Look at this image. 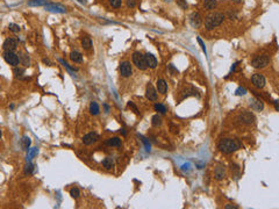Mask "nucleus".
<instances>
[{
	"mask_svg": "<svg viewBox=\"0 0 279 209\" xmlns=\"http://www.w3.org/2000/svg\"><path fill=\"white\" fill-rule=\"evenodd\" d=\"M219 150L222 152V153H231L236 150H238L241 148V143L238 140H231V138H225L222 141H220L219 145H218Z\"/></svg>",
	"mask_w": 279,
	"mask_h": 209,
	"instance_id": "1",
	"label": "nucleus"
},
{
	"mask_svg": "<svg viewBox=\"0 0 279 209\" xmlns=\"http://www.w3.org/2000/svg\"><path fill=\"white\" fill-rule=\"evenodd\" d=\"M225 20V15L222 13H212L205 19V27L208 30H212L216 27H219Z\"/></svg>",
	"mask_w": 279,
	"mask_h": 209,
	"instance_id": "2",
	"label": "nucleus"
},
{
	"mask_svg": "<svg viewBox=\"0 0 279 209\" xmlns=\"http://www.w3.org/2000/svg\"><path fill=\"white\" fill-rule=\"evenodd\" d=\"M133 63L136 65L137 69H140V70H142V71H144V70L148 69V65H147V60H145L144 55H142V54L138 52V51H136V52L133 54Z\"/></svg>",
	"mask_w": 279,
	"mask_h": 209,
	"instance_id": "3",
	"label": "nucleus"
},
{
	"mask_svg": "<svg viewBox=\"0 0 279 209\" xmlns=\"http://www.w3.org/2000/svg\"><path fill=\"white\" fill-rule=\"evenodd\" d=\"M269 60H270V58L267 55H258L252 58L251 65L256 69H263L269 64Z\"/></svg>",
	"mask_w": 279,
	"mask_h": 209,
	"instance_id": "4",
	"label": "nucleus"
},
{
	"mask_svg": "<svg viewBox=\"0 0 279 209\" xmlns=\"http://www.w3.org/2000/svg\"><path fill=\"white\" fill-rule=\"evenodd\" d=\"M4 59L6 60V63H8L12 66H18L20 63L19 56L17 54H14L13 51H5L4 52Z\"/></svg>",
	"mask_w": 279,
	"mask_h": 209,
	"instance_id": "5",
	"label": "nucleus"
},
{
	"mask_svg": "<svg viewBox=\"0 0 279 209\" xmlns=\"http://www.w3.org/2000/svg\"><path fill=\"white\" fill-rule=\"evenodd\" d=\"M44 8L49 12H52V13H66V8L62 5H58V4H51V3H47L44 5Z\"/></svg>",
	"mask_w": 279,
	"mask_h": 209,
	"instance_id": "6",
	"label": "nucleus"
},
{
	"mask_svg": "<svg viewBox=\"0 0 279 209\" xmlns=\"http://www.w3.org/2000/svg\"><path fill=\"white\" fill-rule=\"evenodd\" d=\"M251 81L254 84L255 87L257 88H263L265 86V78L263 74H259V73H256L251 77Z\"/></svg>",
	"mask_w": 279,
	"mask_h": 209,
	"instance_id": "7",
	"label": "nucleus"
},
{
	"mask_svg": "<svg viewBox=\"0 0 279 209\" xmlns=\"http://www.w3.org/2000/svg\"><path fill=\"white\" fill-rule=\"evenodd\" d=\"M3 48H4L5 51H14L18 48V41L15 38L10 37V38L5 40V42L3 44Z\"/></svg>",
	"mask_w": 279,
	"mask_h": 209,
	"instance_id": "8",
	"label": "nucleus"
},
{
	"mask_svg": "<svg viewBox=\"0 0 279 209\" xmlns=\"http://www.w3.org/2000/svg\"><path fill=\"white\" fill-rule=\"evenodd\" d=\"M119 70H120V74L122 76V77H129L130 74H132V65H130V63L129 62H122L121 64H120V67H119Z\"/></svg>",
	"mask_w": 279,
	"mask_h": 209,
	"instance_id": "9",
	"label": "nucleus"
},
{
	"mask_svg": "<svg viewBox=\"0 0 279 209\" xmlns=\"http://www.w3.org/2000/svg\"><path fill=\"white\" fill-rule=\"evenodd\" d=\"M98 140H99V136L96 133H90V134H87L83 137V143L85 145H90V144L96 143Z\"/></svg>",
	"mask_w": 279,
	"mask_h": 209,
	"instance_id": "10",
	"label": "nucleus"
},
{
	"mask_svg": "<svg viewBox=\"0 0 279 209\" xmlns=\"http://www.w3.org/2000/svg\"><path fill=\"white\" fill-rule=\"evenodd\" d=\"M145 96L147 99H149L150 101H156L157 100V92L155 89V87L149 82L147 86V91H145Z\"/></svg>",
	"mask_w": 279,
	"mask_h": 209,
	"instance_id": "11",
	"label": "nucleus"
},
{
	"mask_svg": "<svg viewBox=\"0 0 279 209\" xmlns=\"http://www.w3.org/2000/svg\"><path fill=\"white\" fill-rule=\"evenodd\" d=\"M190 22L191 25L194 27V28H199L203 23V19H201V15L199 13H192V15L190 16Z\"/></svg>",
	"mask_w": 279,
	"mask_h": 209,
	"instance_id": "12",
	"label": "nucleus"
},
{
	"mask_svg": "<svg viewBox=\"0 0 279 209\" xmlns=\"http://www.w3.org/2000/svg\"><path fill=\"white\" fill-rule=\"evenodd\" d=\"M144 57H145V60H147V65H148V67H150V69H155L156 66H157V59H156V57L152 55V54H145L144 55Z\"/></svg>",
	"mask_w": 279,
	"mask_h": 209,
	"instance_id": "13",
	"label": "nucleus"
},
{
	"mask_svg": "<svg viewBox=\"0 0 279 209\" xmlns=\"http://www.w3.org/2000/svg\"><path fill=\"white\" fill-rule=\"evenodd\" d=\"M240 120H241L243 123H245V124H251V123L254 122L255 118H254V115H252L251 113H249V112H243V113L240 115Z\"/></svg>",
	"mask_w": 279,
	"mask_h": 209,
	"instance_id": "14",
	"label": "nucleus"
},
{
	"mask_svg": "<svg viewBox=\"0 0 279 209\" xmlns=\"http://www.w3.org/2000/svg\"><path fill=\"white\" fill-rule=\"evenodd\" d=\"M250 106L254 111L256 112H260L263 108H264V103L258 100V99H250Z\"/></svg>",
	"mask_w": 279,
	"mask_h": 209,
	"instance_id": "15",
	"label": "nucleus"
},
{
	"mask_svg": "<svg viewBox=\"0 0 279 209\" xmlns=\"http://www.w3.org/2000/svg\"><path fill=\"white\" fill-rule=\"evenodd\" d=\"M157 91L162 94H165L166 91H167V84L164 79H159L157 80Z\"/></svg>",
	"mask_w": 279,
	"mask_h": 209,
	"instance_id": "16",
	"label": "nucleus"
},
{
	"mask_svg": "<svg viewBox=\"0 0 279 209\" xmlns=\"http://www.w3.org/2000/svg\"><path fill=\"white\" fill-rule=\"evenodd\" d=\"M90 112L92 115H98L99 112H100V108H99V104L96 102V101H92L91 104H90Z\"/></svg>",
	"mask_w": 279,
	"mask_h": 209,
	"instance_id": "17",
	"label": "nucleus"
},
{
	"mask_svg": "<svg viewBox=\"0 0 279 209\" xmlns=\"http://www.w3.org/2000/svg\"><path fill=\"white\" fill-rule=\"evenodd\" d=\"M106 144L110 146H120L121 145V138L119 137H112L106 141Z\"/></svg>",
	"mask_w": 279,
	"mask_h": 209,
	"instance_id": "18",
	"label": "nucleus"
},
{
	"mask_svg": "<svg viewBox=\"0 0 279 209\" xmlns=\"http://www.w3.org/2000/svg\"><path fill=\"white\" fill-rule=\"evenodd\" d=\"M70 58H71V60L74 62V63H80V62L83 60V56H81V54L78 52V51H72V52L70 54Z\"/></svg>",
	"mask_w": 279,
	"mask_h": 209,
	"instance_id": "19",
	"label": "nucleus"
},
{
	"mask_svg": "<svg viewBox=\"0 0 279 209\" xmlns=\"http://www.w3.org/2000/svg\"><path fill=\"white\" fill-rule=\"evenodd\" d=\"M30 143H32V141H30V138H29V137H27V136H23V137L21 138V141H20L21 148H22L23 150H26V151L29 149V146H30Z\"/></svg>",
	"mask_w": 279,
	"mask_h": 209,
	"instance_id": "20",
	"label": "nucleus"
},
{
	"mask_svg": "<svg viewBox=\"0 0 279 209\" xmlns=\"http://www.w3.org/2000/svg\"><path fill=\"white\" fill-rule=\"evenodd\" d=\"M216 6V0H204V7L208 11L214 10Z\"/></svg>",
	"mask_w": 279,
	"mask_h": 209,
	"instance_id": "21",
	"label": "nucleus"
},
{
	"mask_svg": "<svg viewBox=\"0 0 279 209\" xmlns=\"http://www.w3.org/2000/svg\"><path fill=\"white\" fill-rule=\"evenodd\" d=\"M225 178V168L222 166H218L215 168V179L222 180Z\"/></svg>",
	"mask_w": 279,
	"mask_h": 209,
	"instance_id": "22",
	"label": "nucleus"
},
{
	"mask_svg": "<svg viewBox=\"0 0 279 209\" xmlns=\"http://www.w3.org/2000/svg\"><path fill=\"white\" fill-rule=\"evenodd\" d=\"M81 45H83V48H84L85 50L91 49V47H92V41H91V38H90L88 36L83 37V40H81Z\"/></svg>",
	"mask_w": 279,
	"mask_h": 209,
	"instance_id": "23",
	"label": "nucleus"
},
{
	"mask_svg": "<svg viewBox=\"0 0 279 209\" xmlns=\"http://www.w3.org/2000/svg\"><path fill=\"white\" fill-rule=\"evenodd\" d=\"M103 165H104V167H105V168H107V170H111V168L114 166V162H113V159H112V158H106V159H104V160H103Z\"/></svg>",
	"mask_w": 279,
	"mask_h": 209,
	"instance_id": "24",
	"label": "nucleus"
},
{
	"mask_svg": "<svg viewBox=\"0 0 279 209\" xmlns=\"http://www.w3.org/2000/svg\"><path fill=\"white\" fill-rule=\"evenodd\" d=\"M48 1L47 0H30L28 3L29 6H44Z\"/></svg>",
	"mask_w": 279,
	"mask_h": 209,
	"instance_id": "25",
	"label": "nucleus"
},
{
	"mask_svg": "<svg viewBox=\"0 0 279 209\" xmlns=\"http://www.w3.org/2000/svg\"><path fill=\"white\" fill-rule=\"evenodd\" d=\"M19 59H20V63H22L25 66H29V57H28V55L21 54L19 56Z\"/></svg>",
	"mask_w": 279,
	"mask_h": 209,
	"instance_id": "26",
	"label": "nucleus"
},
{
	"mask_svg": "<svg viewBox=\"0 0 279 209\" xmlns=\"http://www.w3.org/2000/svg\"><path fill=\"white\" fill-rule=\"evenodd\" d=\"M151 123L154 127H159L162 126V118L159 115H154L152 116V120H151Z\"/></svg>",
	"mask_w": 279,
	"mask_h": 209,
	"instance_id": "27",
	"label": "nucleus"
},
{
	"mask_svg": "<svg viewBox=\"0 0 279 209\" xmlns=\"http://www.w3.org/2000/svg\"><path fill=\"white\" fill-rule=\"evenodd\" d=\"M155 111L161 113V114H165L166 113V107L164 106V104H162V103H156L155 104Z\"/></svg>",
	"mask_w": 279,
	"mask_h": 209,
	"instance_id": "28",
	"label": "nucleus"
},
{
	"mask_svg": "<svg viewBox=\"0 0 279 209\" xmlns=\"http://www.w3.org/2000/svg\"><path fill=\"white\" fill-rule=\"evenodd\" d=\"M37 152H39V150H37V148H33V149H28V156H27V159L28 160H32L36 155H37Z\"/></svg>",
	"mask_w": 279,
	"mask_h": 209,
	"instance_id": "29",
	"label": "nucleus"
},
{
	"mask_svg": "<svg viewBox=\"0 0 279 209\" xmlns=\"http://www.w3.org/2000/svg\"><path fill=\"white\" fill-rule=\"evenodd\" d=\"M33 171H34V165L32 164V163H28L27 165H26V167H25V174L26 175H29V174H32L33 173Z\"/></svg>",
	"mask_w": 279,
	"mask_h": 209,
	"instance_id": "30",
	"label": "nucleus"
},
{
	"mask_svg": "<svg viewBox=\"0 0 279 209\" xmlns=\"http://www.w3.org/2000/svg\"><path fill=\"white\" fill-rule=\"evenodd\" d=\"M108 3H110V5H111L112 7L119 8V7H121V5H122V0H108Z\"/></svg>",
	"mask_w": 279,
	"mask_h": 209,
	"instance_id": "31",
	"label": "nucleus"
},
{
	"mask_svg": "<svg viewBox=\"0 0 279 209\" xmlns=\"http://www.w3.org/2000/svg\"><path fill=\"white\" fill-rule=\"evenodd\" d=\"M70 195H71L73 199H78L79 195H80V190H79L77 187H73V188H71V190H70Z\"/></svg>",
	"mask_w": 279,
	"mask_h": 209,
	"instance_id": "32",
	"label": "nucleus"
},
{
	"mask_svg": "<svg viewBox=\"0 0 279 209\" xmlns=\"http://www.w3.org/2000/svg\"><path fill=\"white\" fill-rule=\"evenodd\" d=\"M8 28H10V30L13 32V33H19V32H20V27H19V25H17V23H10Z\"/></svg>",
	"mask_w": 279,
	"mask_h": 209,
	"instance_id": "33",
	"label": "nucleus"
},
{
	"mask_svg": "<svg viewBox=\"0 0 279 209\" xmlns=\"http://www.w3.org/2000/svg\"><path fill=\"white\" fill-rule=\"evenodd\" d=\"M23 73H25V70H23V69H20V67H17V66H15V69H14V76H15L17 78L21 77Z\"/></svg>",
	"mask_w": 279,
	"mask_h": 209,
	"instance_id": "34",
	"label": "nucleus"
},
{
	"mask_svg": "<svg viewBox=\"0 0 279 209\" xmlns=\"http://www.w3.org/2000/svg\"><path fill=\"white\" fill-rule=\"evenodd\" d=\"M235 94L236 95H245L247 94V89L244 87H238L236 91H235Z\"/></svg>",
	"mask_w": 279,
	"mask_h": 209,
	"instance_id": "35",
	"label": "nucleus"
},
{
	"mask_svg": "<svg viewBox=\"0 0 279 209\" xmlns=\"http://www.w3.org/2000/svg\"><path fill=\"white\" fill-rule=\"evenodd\" d=\"M177 4H178L181 8H184V10L187 8V4H186V0H177Z\"/></svg>",
	"mask_w": 279,
	"mask_h": 209,
	"instance_id": "36",
	"label": "nucleus"
},
{
	"mask_svg": "<svg viewBox=\"0 0 279 209\" xmlns=\"http://www.w3.org/2000/svg\"><path fill=\"white\" fill-rule=\"evenodd\" d=\"M128 107H129V108H132L136 115H138V109H137V107L135 106V104H134L133 102H128Z\"/></svg>",
	"mask_w": 279,
	"mask_h": 209,
	"instance_id": "37",
	"label": "nucleus"
},
{
	"mask_svg": "<svg viewBox=\"0 0 279 209\" xmlns=\"http://www.w3.org/2000/svg\"><path fill=\"white\" fill-rule=\"evenodd\" d=\"M197 40H198V43L201 45V48H203V51H204V52H205V55H206V54H207V51H206V45H205V43L203 42V40H201L200 37H198Z\"/></svg>",
	"mask_w": 279,
	"mask_h": 209,
	"instance_id": "38",
	"label": "nucleus"
},
{
	"mask_svg": "<svg viewBox=\"0 0 279 209\" xmlns=\"http://www.w3.org/2000/svg\"><path fill=\"white\" fill-rule=\"evenodd\" d=\"M127 6L129 8H134L136 6V1L135 0H127Z\"/></svg>",
	"mask_w": 279,
	"mask_h": 209,
	"instance_id": "39",
	"label": "nucleus"
},
{
	"mask_svg": "<svg viewBox=\"0 0 279 209\" xmlns=\"http://www.w3.org/2000/svg\"><path fill=\"white\" fill-rule=\"evenodd\" d=\"M59 62H61V63H62V64H63V65H64V66H65V67H66V69H68V70H69L70 72H72V71H76L74 69H72V67H70V65H69V64H68L66 62H64L63 59H59Z\"/></svg>",
	"mask_w": 279,
	"mask_h": 209,
	"instance_id": "40",
	"label": "nucleus"
},
{
	"mask_svg": "<svg viewBox=\"0 0 279 209\" xmlns=\"http://www.w3.org/2000/svg\"><path fill=\"white\" fill-rule=\"evenodd\" d=\"M142 141H143V143L145 144V148H147V151H150V144H149V143L147 142V140L142 137Z\"/></svg>",
	"mask_w": 279,
	"mask_h": 209,
	"instance_id": "41",
	"label": "nucleus"
},
{
	"mask_svg": "<svg viewBox=\"0 0 279 209\" xmlns=\"http://www.w3.org/2000/svg\"><path fill=\"white\" fill-rule=\"evenodd\" d=\"M225 208H226V209H237V207L234 206V204H226Z\"/></svg>",
	"mask_w": 279,
	"mask_h": 209,
	"instance_id": "42",
	"label": "nucleus"
},
{
	"mask_svg": "<svg viewBox=\"0 0 279 209\" xmlns=\"http://www.w3.org/2000/svg\"><path fill=\"white\" fill-rule=\"evenodd\" d=\"M274 108H276V111H279V106H278V101L277 100L274 101Z\"/></svg>",
	"mask_w": 279,
	"mask_h": 209,
	"instance_id": "43",
	"label": "nucleus"
},
{
	"mask_svg": "<svg viewBox=\"0 0 279 209\" xmlns=\"http://www.w3.org/2000/svg\"><path fill=\"white\" fill-rule=\"evenodd\" d=\"M43 63H45V64H50V62H49L48 59H45V58L43 59Z\"/></svg>",
	"mask_w": 279,
	"mask_h": 209,
	"instance_id": "44",
	"label": "nucleus"
},
{
	"mask_svg": "<svg viewBox=\"0 0 279 209\" xmlns=\"http://www.w3.org/2000/svg\"><path fill=\"white\" fill-rule=\"evenodd\" d=\"M78 1H79L80 4H85V3H86V0H78Z\"/></svg>",
	"mask_w": 279,
	"mask_h": 209,
	"instance_id": "45",
	"label": "nucleus"
},
{
	"mask_svg": "<svg viewBox=\"0 0 279 209\" xmlns=\"http://www.w3.org/2000/svg\"><path fill=\"white\" fill-rule=\"evenodd\" d=\"M1 136H3V133H1V130H0V138H1Z\"/></svg>",
	"mask_w": 279,
	"mask_h": 209,
	"instance_id": "46",
	"label": "nucleus"
},
{
	"mask_svg": "<svg viewBox=\"0 0 279 209\" xmlns=\"http://www.w3.org/2000/svg\"><path fill=\"white\" fill-rule=\"evenodd\" d=\"M234 1H235V3H240V1H241V0H234Z\"/></svg>",
	"mask_w": 279,
	"mask_h": 209,
	"instance_id": "47",
	"label": "nucleus"
},
{
	"mask_svg": "<svg viewBox=\"0 0 279 209\" xmlns=\"http://www.w3.org/2000/svg\"><path fill=\"white\" fill-rule=\"evenodd\" d=\"M166 1H171V0H166Z\"/></svg>",
	"mask_w": 279,
	"mask_h": 209,
	"instance_id": "48",
	"label": "nucleus"
}]
</instances>
